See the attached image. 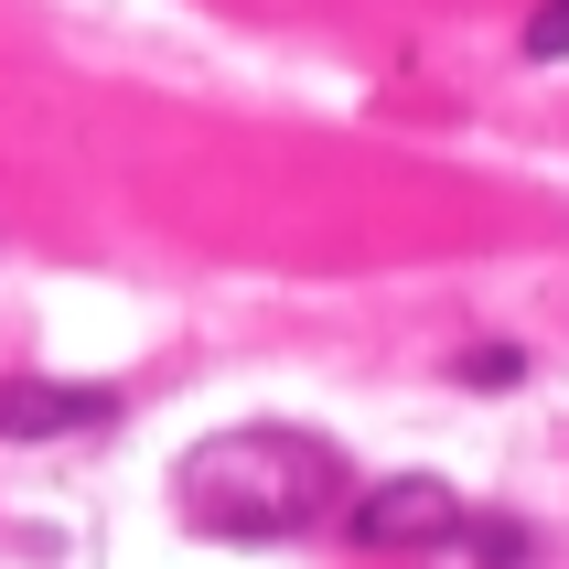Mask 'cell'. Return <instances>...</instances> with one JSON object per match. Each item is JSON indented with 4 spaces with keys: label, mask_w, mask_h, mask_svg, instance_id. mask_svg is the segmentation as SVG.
I'll list each match as a JSON object with an SVG mask.
<instances>
[{
    "label": "cell",
    "mask_w": 569,
    "mask_h": 569,
    "mask_svg": "<svg viewBox=\"0 0 569 569\" xmlns=\"http://www.w3.org/2000/svg\"><path fill=\"white\" fill-rule=\"evenodd\" d=\"M108 398L64 377H0V441H54V430H97Z\"/></svg>",
    "instance_id": "3"
},
{
    "label": "cell",
    "mask_w": 569,
    "mask_h": 569,
    "mask_svg": "<svg viewBox=\"0 0 569 569\" xmlns=\"http://www.w3.org/2000/svg\"><path fill=\"white\" fill-rule=\"evenodd\" d=\"M483 569H527V527H483Z\"/></svg>",
    "instance_id": "6"
},
{
    "label": "cell",
    "mask_w": 569,
    "mask_h": 569,
    "mask_svg": "<svg viewBox=\"0 0 569 569\" xmlns=\"http://www.w3.org/2000/svg\"><path fill=\"white\" fill-rule=\"evenodd\" d=\"M462 387H527V355H516V345H483V355H462Z\"/></svg>",
    "instance_id": "4"
},
{
    "label": "cell",
    "mask_w": 569,
    "mask_h": 569,
    "mask_svg": "<svg viewBox=\"0 0 569 569\" xmlns=\"http://www.w3.org/2000/svg\"><path fill=\"white\" fill-rule=\"evenodd\" d=\"M345 451L322 430H290V419H258V430H216V441L183 451V527L193 538H237V548H280V538H312L345 495Z\"/></svg>",
    "instance_id": "1"
},
{
    "label": "cell",
    "mask_w": 569,
    "mask_h": 569,
    "mask_svg": "<svg viewBox=\"0 0 569 569\" xmlns=\"http://www.w3.org/2000/svg\"><path fill=\"white\" fill-rule=\"evenodd\" d=\"M527 54H538V64L569 54V0H538V11H527Z\"/></svg>",
    "instance_id": "5"
},
{
    "label": "cell",
    "mask_w": 569,
    "mask_h": 569,
    "mask_svg": "<svg viewBox=\"0 0 569 569\" xmlns=\"http://www.w3.org/2000/svg\"><path fill=\"white\" fill-rule=\"evenodd\" d=\"M345 527H355V548H377V559H430V548L462 538V495H451L441 473H387V483H366L345 506Z\"/></svg>",
    "instance_id": "2"
}]
</instances>
